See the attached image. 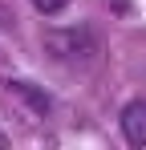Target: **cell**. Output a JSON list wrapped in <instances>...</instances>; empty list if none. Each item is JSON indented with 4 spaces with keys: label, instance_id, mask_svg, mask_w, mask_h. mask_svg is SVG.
Returning a JSON list of instances; mask_svg holds the SVG:
<instances>
[{
    "label": "cell",
    "instance_id": "obj_1",
    "mask_svg": "<svg viewBox=\"0 0 146 150\" xmlns=\"http://www.w3.org/2000/svg\"><path fill=\"white\" fill-rule=\"evenodd\" d=\"M41 45H45L49 61H57V65H65V69H97L101 65V53H106V41H101V33L94 25H69V28H49L45 37H41Z\"/></svg>",
    "mask_w": 146,
    "mask_h": 150
},
{
    "label": "cell",
    "instance_id": "obj_2",
    "mask_svg": "<svg viewBox=\"0 0 146 150\" xmlns=\"http://www.w3.org/2000/svg\"><path fill=\"white\" fill-rule=\"evenodd\" d=\"M0 98L8 101L12 110H21L28 122H45L53 114V98H49L45 85L37 81H12V77H0Z\"/></svg>",
    "mask_w": 146,
    "mask_h": 150
},
{
    "label": "cell",
    "instance_id": "obj_3",
    "mask_svg": "<svg viewBox=\"0 0 146 150\" xmlns=\"http://www.w3.org/2000/svg\"><path fill=\"white\" fill-rule=\"evenodd\" d=\"M118 126H122L126 142H130L134 150H146V101H142V98H134V101H126V105H122Z\"/></svg>",
    "mask_w": 146,
    "mask_h": 150
},
{
    "label": "cell",
    "instance_id": "obj_4",
    "mask_svg": "<svg viewBox=\"0 0 146 150\" xmlns=\"http://www.w3.org/2000/svg\"><path fill=\"white\" fill-rule=\"evenodd\" d=\"M28 4H33V8H37L41 16H57V12H61V8H65L69 0H28Z\"/></svg>",
    "mask_w": 146,
    "mask_h": 150
},
{
    "label": "cell",
    "instance_id": "obj_5",
    "mask_svg": "<svg viewBox=\"0 0 146 150\" xmlns=\"http://www.w3.org/2000/svg\"><path fill=\"white\" fill-rule=\"evenodd\" d=\"M0 150H8V134L4 130H0Z\"/></svg>",
    "mask_w": 146,
    "mask_h": 150
}]
</instances>
